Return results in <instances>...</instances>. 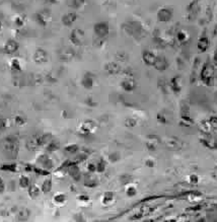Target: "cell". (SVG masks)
I'll list each match as a JSON object with an SVG mask.
<instances>
[{
  "instance_id": "cell-22",
  "label": "cell",
  "mask_w": 217,
  "mask_h": 222,
  "mask_svg": "<svg viewBox=\"0 0 217 222\" xmlns=\"http://www.w3.org/2000/svg\"><path fill=\"white\" fill-rule=\"evenodd\" d=\"M69 173H70V176L74 177L75 180H78L79 177V169L78 167L76 165H71L70 169H69Z\"/></svg>"
},
{
  "instance_id": "cell-17",
  "label": "cell",
  "mask_w": 217,
  "mask_h": 222,
  "mask_svg": "<svg viewBox=\"0 0 217 222\" xmlns=\"http://www.w3.org/2000/svg\"><path fill=\"white\" fill-rule=\"evenodd\" d=\"M29 211L28 209H23L17 213V220L18 221H25L29 217Z\"/></svg>"
},
{
  "instance_id": "cell-37",
  "label": "cell",
  "mask_w": 217,
  "mask_h": 222,
  "mask_svg": "<svg viewBox=\"0 0 217 222\" xmlns=\"http://www.w3.org/2000/svg\"><path fill=\"white\" fill-rule=\"evenodd\" d=\"M178 39H179V41H184V40L186 39L185 37V34H184V32H180L179 34H178Z\"/></svg>"
},
{
  "instance_id": "cell-35",
  "label": "cell",
  "mask_w": 217,
  "mask_h": 222,
  "mask_svg": "<svg viewBox=\"0 0 217 222\" xmlns=\"http://www.w3.org/2000/svg\"><path fill=\"white\" fill-rule=\"evenodd\" d=\"M135 194H136V190H135V188L130 187V188L127 190V195H128V196H134Z\"/></svg>"
},
{
  "instance_id": "cell-15",
  "label": "cell",
  "mask_w": 217,
  "mask_h": 222,
  "mask_svg": "<svg viewBox=\"0 0 217 222\" xmlns=\"http://www.w3.org/2000/svg\"><path fill=\"white\" fill-rule=\"evenodd\" d=\"M212 77V69L210 66H205L202 71V79L205 82H208Z\"/></svg>"
},
{
  "instance_id": "cell-14",
  "label": "cell",
  "mask_w": 217,
  "mask_h": 222,
  "mask_svg": "<svg viewBox=\"0 0 217 222\" xmlns=\"http://www.w3.org/2000/svg\"><path fill=\"white\" fill-rule=\"evenodd\" d=\"M9 67L11 69V71H13V72H20L23 70L20 62L18 59H16V58L11 59V61H10V63H9Z\"/></svg>"
},
{
  "instance_id": "cell-38",
  "label": "cell",
  "mask_w": 217,
  "mask_h": 222,
  "mask_svg": "<svg viewBox=\"0 0 217 222\" xmlns=\"http://www.w3.org/2000/svg\"><path fill=\"white\" fill-rule=\"evenodd\" d=\"M5 189V186H4V183H3V181L1 180V177H0V193H2L4 191Z\"/></svg>"
},
{
  "instance_id": "cell-9",
  "label": "cell",
  "mask_w": 217,
  "mask_h": 222,
  "mask_svg": "<svg viewBox=\"0 0 217 222\" xmlns=\"http://www.w3.org/2000/svg\"><path fill=\"white\" fill-rule=\"evenodd\" d=\"M154 67H155L157 70L159 71H163L167 68V61L164 57L160 56V57H156V60L154 62Z\"/></svg>"
},
{
  "instance_id": "cell-39",
  "label": "cell",
  "mask_w": 217,
  "mask_h": 222,
  "mask_svg": "<svg viewBox=\"0 0 217 222\" xmlns=\"http://www.w3.org/2000/svg\"><path fill=\"white\" fill-rule=\"evenodd\" d=\"M95 169H97V167H95V165L93 164V163H90V164L88 165V170H90V172H94Z\"/></svg>"
},
{
  "instance_id": "cell-20",
  "label": "cell",
  "mask_w": 217,
  "mask_h": 222,
  "mask_svg": "<svg viewBox=\"0 0 217 222\" xmlns=\"http://www.w3.org/2000/svg\"><path fill=\"white\" fill-rule=\"evenodd\" d=\"M51 189H52V181L50 179H47L42 185V192L44 194H48L51 191Z\"/></svg>"
},
{
  "instance_id": "cell-16",
  "label": "cell",
  "mask_w": 217,
  "mask_h": 222,
  "mask_svg": "<svg viewBox=\"0 0 217 222\" xmlns=\"http://www.w3.org/2000/svg\"><path fill=\"white\" fill-rule=\"evenodd\" d=\"M40 161L42 162V165L45 167L46 169H50L53 167V161L51 160L49 157H47L46 155H43L40 157Z\"/></svg>"
},
{
  "instance_id": "cell-4",
  "label": "cell",
  "mask_w": 217,
  "mask_h": 222,
  "mask_svg": "<svg viewBox=\"0 0 217 222\" xmlns=\"http://www.w3.org/2000/svg\"><path fill=\"white\" fill-rule=\"evenodd\" d=\"M18 48H20L18 43L15 40L10 39L5 42L4 46H3V51H4L6 54H8V55H12V54H14L18 50Z\"/></svg>"
},
{
  "instance_id": "cell-12",
  "label": "cell",
  "mask_w": 217,
  "mask_h": 222,
  "mask_svg": "<svg viewBox=\"0 0 217 222\" xmlns=\"http://www.w3.org/2000/svg\"><path fill=\"white\" fill-rule=\"evenodd\" d=\"M82 86L84 87V88H86V89H90V88H93V75L89 74V73H87L84 75V77L82 79Z\"/></svg>"
},
{
  "instance_id": "cell-40",
  "label": "cell",
  "mask_w": 217,
  "mask_h": 222,
  "mask_svg": "<svg viewBox=\"0 0 217 222\" xmlns=\"http://www.w3.org/2000/svg\"><path fill=\"white\" fill-rule=\"evenodd\" d=\"M47 3H50V4H54V3H57L58 0H44Z\"/></svg>"
},
{
  "instance_id": "cell-31",
  "label": "cell",
  "mask_w": 217,
  "mask_h": 222,
  "mask_svg": "<svg viewBox=\"0 0 217 222\" xmlns=\"http://www.w3.org/2000/svg\"><path fill=\"white\" fill-rule=\"evenodd\" d=\"M58 148H59V146L56 143H55V142H51V143H49V145H48V147H47V149L49 151H55V150H57Z\"/></svg>"
},
{
  "instance_id": "cell-41",
  "label": "cell",
  "mask_w": 217,
  "mask_h": 222,
  "mask_svg": "<svg viewBox=\"0 0 217 222\" xmlns=\"http://www.w3.org/2000/svg\"><path fill=\"white\" fill-rule=\"evenodd\" d=\"M79 199H80V200H88V198H87V197H84V196H81V197H79Z\"/></svg>"
},
{
  "instance_id": "cell-10",
  "label": "cell",
  "mask_w": 217,
  "mask_h": 222,
  "mask_svg": "<svg viewBox=\"0 0 217 222\" xmlns=\"http://www.w3.org/2000/svg\"><path fill=\"white\" fill-rule=\"evenodd\" d=\"M171 11L167 8L160 9L158 13H157V19H158L159 21H163V23L168 21L171 19Z\"/></svg>"
},
{
  "instance_id": "cell-28",
  "label": "cell",
  "mask_w": 217,
  "mask_h": 222,
  "mask_svg": "<svg viewBox=\"0 0 217 222\" xmlns=\"http://www.w3.org/2000/svg\"><path fill=\"white\" fill-rule=\"evenodd\" d=\"M65 150L67 152H70V153H75L78 150V146L77 145H69V146L65 148Z\"/></svg>"
},
{
  "instance_id": "cell-33",
  "label": "cell",
  "mask_w": 217,
  "mask_h": 222,
  "mask_svg": "<svg viewBox=\"0 0 217 222\" xmlns=\"http://www.w3.org/2000/svg\"><path fill=\"white\" fill-rule=\"evenodd\" d=\"M8 125V121L6 119H0V130L5 129Z\"/></svg>"
},
{
  "instance_id": "cell-32",
  "label": "cell",
  "mask_w": 217,
  "mask_h": 222,
  "mask_svg": "<svg viewBox=\"0 0 217 222\" xmlns=\"http://www.w3.org/2000/svg\"><path fill=\"white\" fill-rule=\"evenodd\" d=\"M35 170V172L37 173H39V174H41V176H48L49 174V170H44V169H37V167H34L33 169Z\"/></svg>"
},
{
  "instance_id": "cell-1",
  "label": "cell",
  "mask_w": 217,
  "mask_h": 222,
  "mask_svg": "<svg viewBox=\"0 0 217 222\" xmlns=\"http://www.w3.org/2000/svg\"><path fill=\"white\" fill-rule=\"evenodd\" d=\"M33 59H34V62L36 64H45L48 62V53L46 52V50L39 48L35 51L34 55H33Z\"/></svg>"
},
{
  "instance_id": "cell-13",
  "label": "cell",
  "mask_w": 217,
  "mask_h": 222,
  "mask_svg": "<svg viewBox=\"0 0 217 222\" xmlns=\"http://www.w3.org/2000/svg\"><path fill=\"white\" fill-rule=\"evenodd\" d=\"M50 139H51L50 134H43V135L39 136L38 138H36L37 146H43V145L48 144V143H49Z\"/></svg>"
},
{
  "instance_id": "cell-27",
  "label": "cell",
  "mask_w": 217,
  "mask_h": 222,
  "mask_svg": "<svg viewBox=\"0 0 217 222\" xmlns=\"http://www.w3.org/2000/svg\"><path fill=\"white\" fill-rule=\"evenodd\" d=\"M14 122H15L16 125H20V126H23L24 125V123H25V120L24 117H21V116H16L15 118H14Z\"/></svg>"
},
{
  "instance_id": "cell-5",
  "label": "cell",
  "mask_w": 217,
  "mask_h": 222,
  "mask_svg": "<svg viewBox=\"0 0 217 222\" xmlns=\"http://www.w3.org/2000/svg\"><path fill=\"white\" fill-rule=\"evenodd\" d=\"M51 19V15L50 13L48 11H41V12H38L35 14V19L37 21V23L42 25V27H46L48 24V21L50 20Z\"/></svg>"
},
{
  "instance_id": "cell-8",
  "label": "cell",
  "mask_w": 217,
  "mask_h": 222,
  "mask_svg": "<svg viewBox=\"0 0 217 222\" xmlns=\"http://www.w3.org/2000/svg\"><path fill=\"white\" fill-rule=\"evenodd\" d=\"M105 70L106 72H108L109 74H118L121 71V67L119 64L114 63V62H111V63H108L105 65Z\"/></svg>"
},
{
  "instance_id": "cell-18",
  "label": "cell",
  "mask_w": 217,
  "mask_h": 222,
  "mask_svg": "<svg viewBox=\"0 0 217 222\" xmlns=\"http://www.w3.org/2000/svg\"><path fill=\"white\" fill-rule=\"evenodd\" d=\"M40 193H41V191H40V189L36 185H32L28 188V195L31 198H37L40 195Z\"/></svg>"
},
{
  "instance_id": "cell-29",
  "label": "cell",
  "mask_w": 217,
  "mask_h": 222,
  "mask_svg": "<svg viewBox=\"0 0 217 222\" xmlns=\"http://www.w3.org/2000/svg\"><path fill=\"white\" fill-rule=\"evenodd\" d=\"M54 200H55V202H57V203H63L65 200H66V197H65V195L60 194V195L55 196Z\"/></svg>"
},
{
  "instance_id": "cell-2",
  "label": "cell",
  "mask_w": 217,
  "mask_h": 222,
  "mask_svg": "<svg viewBox=\"0 0 217 222\" xmlns=\"http://www.w3.org/2000/svg\"><path fill=\"white\" fill-rule=\"evenodd\" d=\"M93 31H94L95 35H97L98 37L104 38V37H106V36L109 35L110 27H109L108 23H105V21H102V23H98L94 24Z\"/></svg>"
},
{
  "instance_id": "cell-6",
  "label": "cell",
  "mask_w": 217,
  "mask_h": 222,
  "mask_svg": "<svg viewBox=\"0 0 217 222\" xmlns=\"http://www.w3.org/2000/svg\"><path fill=\"white\" fill-rule=\"evenodd\" d=\"M142 59L146 65L151 66V65H154V62L156 60V56L152 52H150V51H145V52H143Z\"/></svg>"
},
{
  "instance_id": "cell-21",
  "label": "cell",
  "mask_w": 217,
  "mask_h": 222,
  "mask_svg": "<svg viewBox=\"0 0 217 222\" xmlns=\"http://www.w3.org/2000/svg\"><path fill=\"white\" fill-rule=\"evenodd\" d=\"M208 46H209V41H208V39L207 38H202L200 39V41L199 43H198V48H199L200 51H205L206 49L208 48Z\"/></svg>"
},
{
  "instance_id": "cell-26",
  "label": "cell",
  "mask_w": 217,
  "mask_h": 222,
  "mask_svg": "<svg viewBox=\"0 0 217 222\" xmlns=\"http://www.w3.org/2000/svg\"><path fill=\"white\" fill-rule=\"evenodd\" d=\"M1 169L7 170V172H15L16 170V165L15 164H5L1 166Z\"/></svg>"
},
{
  "instance_id": "cell-3",
  "label": "cell",
  "mask_w": 217,
  "mask_h": 222,
  "mask_svg": "<svg viewBox=\"0 0 217 222\" xmlns=\"http://www.w3.org/2000/svg\"><path fill=\"white\" fill-rule=\"evenodd\" d=\"M83 38H84V32L81 30H73L71 35H70V41L73 45L75 46H81L83 43Z\"/></svg>"
},
{
  "instance_id": "cell-34",
  "label": "cell",
  "mask_w": 217,
  "mask_h": 222,
  "mask_svg": "<svg viewBox=\"0 0 217 222\" xmlns=\"http://www.w3.org/2000/svg\"><path fill=\"white\" fill-rule=\"evenodd\" d=\"M105 167H106V164H105V162L104 161H101V162H98V165H97V169L98 170V172H104V169H105Z\"/></svg>"
},
{
  "instance_id": "cell-11",
  "label": "cell",
  "mask_w": 217,
  "mask_h": 222,
  "mask_svg": "<svg viewBox=\"0 0 217 222\" xmlns=\"http://www.w3.org/2000/svg\"><path fill=\"white\" fill-rule=\"evenodd\" d=\"M121 86H122V88L124 90H126V92H132V90L135 89L136 83H135V81L133 80V79L127 78V79H125V80L122 81Z\"/></svg>"
},
{
  "instance_id": "cell-19",
  "label": "cell",
  "mask_w": 217,
  "mask_h": 222,
  "mask_svg": "<svg viewBox=\"0 0 217 222\" xmlns=\"http://www.w3.org/2000/svg\"><path fill=\"white\" fill-rule=\"evenodd\" d=\"M74 56V54H73V52L71 50H69V49H65L63 52L61 53V59L62 60H64V61H68V60H70L72 59V57Z\"/></svg>"
},
{
  "instance_id": "cell-36",
  "label": "cell",
  "mask_w": 217,
  "mask_h": 222,
  "mask_svg": "<svg viewBox=\"0 0 217 222\" xmlns=\"http://www.w3.org/2000/svg\"><path fill=\"white\" fill-rule=\"evenodd\" d=\"M126 122H127V123H126V125H127V126L133 127V126H135V125H136V122H135V120H133V119H128Z\"/></svg>"
},
{
  "instance_id": "cell-42",
  "label": "cell",
  "mask_w": 217,
  "mask_h": 222,
  "mask_svg": "<svg viewBox=\"0 0 217 222\" xmlns=\"http://www.w3.org/2000/svg\"><path fill=\"white\" fill-rule=\"evenodd\" d=\"M2 31V23H1V21H0V32Z\"/></svg>"
},
{
  "instance_id": "cell-23",
  "label": "cell",
  "mask_w": 217,
  "mask_h": 222,
  "mask_svg": "<svg viewBox=\"0 0 217 222\" xmlns=\"http://www.w3.org/2000/svg\"><path fill=\"white\" fill-rule=\"evenodd\" d=\"M20 186L21 188H27L29 186V179L28 177H21L20 179Z\"/></svg>"
},
{
  "instance_id": "cell-30",
  "label": "cell",
  "mask_w": 217,
  "mask_h": 222,
  "mask_svg": "<svg viewBox=\"0 0 217 222\" xmlns=\"http://www.w3.org/2000/svg\"><path fill=\"white\" fill-rule=\"evenodd\" d=\"M113 197H114L113 193H110V192H109V193H106V194H105V198H104V201H102V202H104L105 204L111 202L112 199H113Z\"/></svg>"
},
{
  "instance_id": "cell-7",
  "label": "cell",
  "mask_w": 217,
  "mask_h": 222,
  "mask_svg": "<svg viewBox=\"0 0 217 222\" xmlns=\"http://www.w3.org/2000/svg\"><path fill=\"white\" fill-rule=\"evenodd\" d=\"M77 19V14L74 13V12H69V13H66L65 15H63L62 17V23L66 27H69V25H71L73 23H75Z\"/></svg>"
},
{
  "instance_id": "cell-24",
  "label": "cell",
  "mask_w": 217,
  "mask_h": 222,
  "mask_svg": "<svg viewBox=\"0 0 217 222\" xmlns=\"http://www.w3.org/2000/svg\"><path fill=\"white\" fill-rule=\"evenodd\" d=\"M14 24L16 25L18 28H21L23 25L24 24V16H16L15 19H14Z\"/></svg>"
},
{
  "instance_id": "cell-25",
  "label": "cell",
  "mask_w": 217,
  "mask_h": 222,
  "mask_svg": "<svg viewBox=\"0 0 217 222\" xmlns=\"http://www.w3.org/2000/svg\"><path fill=\"white\" fill-rule=\"evenodd\" d=\"M85 4V0H72V6L74 8H81Z\"/></svg>"
}]
</instances>
